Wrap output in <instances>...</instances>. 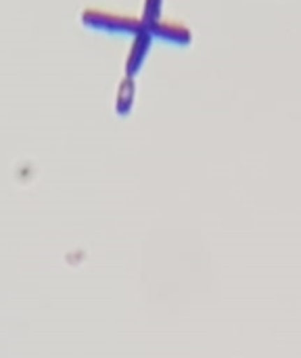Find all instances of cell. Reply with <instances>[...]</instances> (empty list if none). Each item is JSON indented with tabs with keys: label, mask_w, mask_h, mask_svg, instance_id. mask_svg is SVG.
<instances>
[{
	"label": "cell",
	"mask_w": 301,
	"mask_h": 358,
	"mask_svg": "<svg viewBox=\"0 0 301 358\" xmlns=\"http://www.w3.org/2000/svg\"><path fill=\"white\" fill-rule=\"evenodd\" d=\"M161 10H163V0H145L142 15L138 17L140 23L145 25V29L155 25L157 21H161Z\"/></svg>",
	"instance_id": "5"
},
{
	"label": "cell",
	"mask_w": 301,
	"mask_h": 358,
	"mask_svg": "<svg viewBox=\"0 0 301 358\" xmlns=\"http://www.w3.org/2000/svg\"><path fill=\"white\" fill-rule=\"evenodd\" d=\"M151 46H153V36L147 29L132 36V46H130V52L126 57V78L138 76V71L142 69V65L151 52Z\"/></svg>",
	"instance_id": "2"
},
{
	"label": "cell",
	"mask_w": 301,
	"mask_h": 358,
	"mask_svg": "<svg viewBox=\"0 0 301 358\" xmlns=\"http://www.w3.org/2000/svg\"><path fill=\"white\" fill-rule=\"evenodd\" d=\"M82 23L90 29L113 34V36H136L138 31L145 29L138 17H128V15H117L109 10H98V8H88L82 13Z\"/></svg>",
	"instance_id": "1"
},
{
	"label": "cell",
	"mask_w": 301,
	"mask_h": 358,
	"mask_svg": "<svg viewBox=\"0 0 301 358\" xmlns=\"http://www.w3.org/2000/svg\"><path fill=\"white\" fill-rule=\"evenodd\" d=\"M136 101V82L134 78H124L117 86V94H115V111L117 115L126 117Z\"/></svg>",
	"instance_id": "4"
},
{
	"label": "cell",
	"mask_w": 301,
	"mask_h": 358,
	"mask_svg": "<svg viewBox=\"0 0 301 358\" xmlns=\"http://www.w3.org/2000/svg\"><path fill=\"white\" fill-rule=\"evenodd\" d=\"M147 31L153 36V40H161V42H170L176 46H189L193 42V34L186 25L176 23V21H157L155 25L147 27Z\"/></svg>",
	"instance_id": "3"
}]
</instances>
